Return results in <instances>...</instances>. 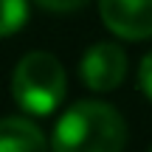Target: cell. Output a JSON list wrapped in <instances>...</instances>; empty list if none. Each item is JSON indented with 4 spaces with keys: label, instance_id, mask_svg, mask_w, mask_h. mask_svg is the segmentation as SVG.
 I'll return each mask as SVG.
<instances>
[{
    "label": "cell",
    "instance_id": "cell-6",
    "mask_svg": "<svg viewBox=\"0 0 152 152\" xmlns=\"http://www.w3.org/2000/svg\"><path fill=\"white\" fill-rule=\"evenodd\" d=\"M31 17V3L28 0H0V37H14L23 31Z\"/></svg>",
    "mask_w": 152,
    "mask_h": 152
},
{
    "label": "cell",
    "instance_id": "cell-2",
    "mask_svg": "<svg viewBox=\"0 0 152 152\" xmlns=\"http://www.w3.org/2000/svg\"><path fill=\"white\" fill-rule=\"evenodd\" d=\"M68 96V73L51 51H28L11 71V99L26 115L42 118Z\"/></svg>",
    "mask_w": 152,
    "mask_h": 152
},
{
    "label": "cell",
    "instance_id": "cell-7",
    "mask_svg": "<svg viewBox=\"0 0 152 152\" xmlns=\"http://www.w3.org/2000/svg\"><path fill=\"white\" fill-rule=\"evenodd\" d=\"M34 3L51 14H73V11H82L90 0H34Z\"/></svg>",
    "mask_w": 152,
    "mask_h": 152
},
{
    "label": "cell",
    "instance_id": "cell-5",
    "mask_svg": "<svg viewBox=\"0 0 152 152\" xmlns=\"http://www.w3.org/2000/svg\"><path fill=\"white\" fill-rule=\"evenodd\" d=\"M0 152H51V138L26 115H6L0 121Z\"/></svg>",
    "mask_w": 152,
    "mask_h": 152
},
{
    "label": "cell",
    "instance_id": "cell-9",
    "mask_svg": "<svg viewBox=\"0 0 152 152\" xmlns=\"http://www.w3.org/2000/svg\"><path fill=\"white\" fill-rule=\"evenodd\" d=\"M149 152H152V147H149Z\"/></svg>",
    "mask_w": 152,
    "mask_h": 152
},
{
    "label": "cell",
    "instance_id": "cell-4",
    "mask_svg": "<svg viewBox=\"0 0 152 152\" xmlns=\"http://www.w3.org/2000/svg\"><path fill=\"white\" fill-rule=\"evenodd\" d=\"M99 17L113 37L124 42L152 39V0H96Z\"/></svg>",
    "mask_w": 152,
    "mask_h": 152
},
{
    "label": "cell",
    "instance_id": "cell-3",
    "mask_svg": "<svg viewBox=\"0 0 152 152\" xmlns=\"http://www.w3.org/2000/svg\"><path fill=\"white\" fill-rule=\"evenodd\" d=\"M130 59L127 51L113 39H99L82 51L79 59V79L93 93H110L118 90L127 79Z\"/></svg>",
    "mask_w": 152,
    "mask_h": 152
},
{
    "label": "cell",
    "instance_id": "cell-8",
    "mask_svg": "<svg viewBox=\"0 0 152 152\" xmlns=\"http://www.w3.org/2000/svg\"><path fill=\"white\" fill-rule=\"evenodd\" d=\"M138 87H141V93L152 102V51L144 54L141 62H138Z\"/></svg>",
    "mask_w": 152,
    "mask_h": 152
},
{
    "label": "cell",
    "instance_id": "cell-1",
    "mask_svg": "<svg viewBox=\"0 0 152 152\" xmlns=\"http://www.w3.org/2000/svg\"><path fill=\"white\" fill-rule=\"evenodd\" d=\"M127 121L102 99H79L56 118L51 152H124Z\"/></svg>",
    "mask_w": 152,
    "mask_h": 152
}]
</instances>
